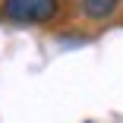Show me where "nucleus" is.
I'll list each match as a JSON object with an SVG mask.
<instances>
[{"mask_svg":"<svg viewBox=\"0 0 123 123\" xmlns=\"http://www.w3.org/2000/svg\"><path fill=\"white\" fill-rule=\"evenodd\" d=\"M60 10V0H3L0 16L16 25H41L51 22Z\"/></svg>","mask_w":123,"mask_h":123,"instance_id":"obj_1","label":"nucleus"},{"mask_svg":"<svg viewBox=\"0 0 123 123\" xmlns=\"http://www.w3.org/2000/svg\"><path fill=\"white\" fill-rule=\"evenodd\" d=\"M82 10L88 19H107L117 10V0H82Z\"/></svg>","mask_w":123,"mask_h":123,"instance_id":"obj_2","label":"nucleus"}]
</instances>
